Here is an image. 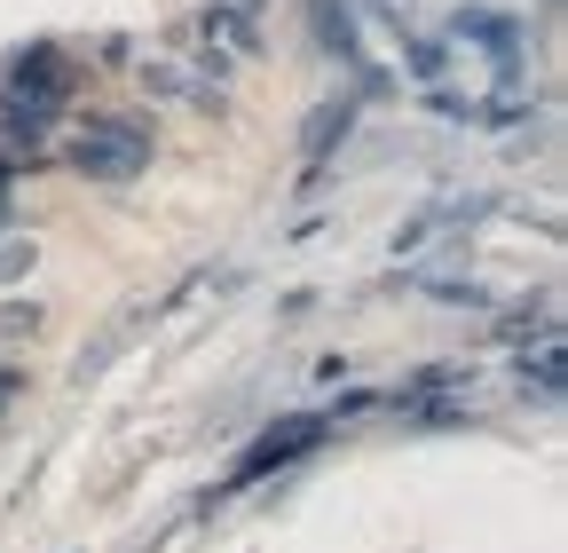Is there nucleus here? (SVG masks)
Masks as SVG:
<instances>
[{
  "label": "nucleus",
  "instance_id": "obj_5",
  "mask_svg": "<svg viewBox=\"0 0 568 553\" xmlns=\"http://www.w3.org/2000/svg\"><path fill=\"white\" fill-rule=\"evenodd\" d=\"M32 324H40L32 309H0V340H17V332H32Z\"/></svg>",
  "mask_w": 568,
  "mask_h": 553
},
{
  "label": "nucleus",
  "instance_id": "obj_3",
  "mask_svg": "<svg viewBox=\"0 0 568 553\" xmlns=\"http://www.w3.org/2000/svg\"><path fill=\"white\" fill-rule=\"evenodd\" d=\"M521 388L537 403H560V332L552 324H537V356H521Z\"/></svg>",
  "mask_w": 568,
  "mask_h": 553
},
{
  "label": "nucleus",
  "instance_id": "obj_2",
  "mask_svg": "<svg viewBox=\"0 0 568 553\" xmlns=\"http://www.w3.org/2000/svg\"><path fill=\"white\" fill-rule=\"evenodd\" d=\"M316 435H324V420H284V428H268V435L253 443L245 474H268V466H284V459H301V451H308Z\"/></svg>",
  "mask_w": 568,
  "mask_h": 553
},
{
  "label": "nucleus",
  "instance_id": "obj_1",
  "mask_svg": "<svg viewBox=\"0 0 568 553\" xmlns=\"http://www.w3.org/2000/svg\"><path fill=\"white\" fill-rule=\"evenodd\" d=\"M142 159H151V127L142 119H103L71 143V167L88 182H126V174H142Z\"/></svg>",
  "mask_w": 568,
  "mask_h": 553
},
{
  "label": "nucleus",
  "instance_id": "obj_4",
  "mask_svg": "<svg viewBox=\"0 0 568 553\" xmlns=\"http://www.w3.org/2000/svg\"><path fill=\"white\" fill-rule=\"evenodd\" d=\"M24 269H32V238H24V245L9 238V245H0V285H17V276H24Z\"/></svg>",
  "mask_w": 568,
  "mask_h": 553
}]
</instances>
